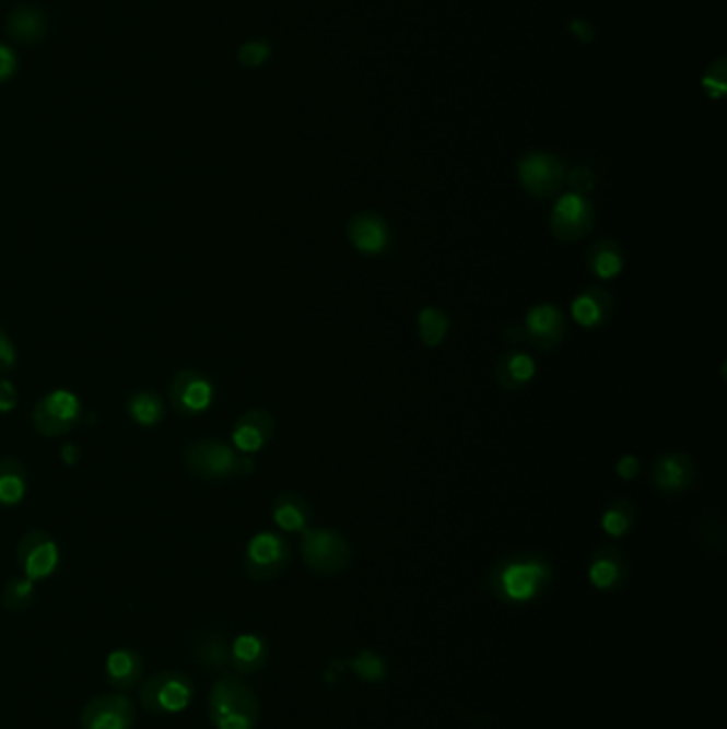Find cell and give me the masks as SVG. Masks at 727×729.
I'll list each match as a JSON object with an SVG mask.
<instances>
[{
	"instance_id": "obj_26",
	"label": "cell",
	"mask_w": 727,
	"mask_h": 729,
	"mask_svg": "<svg viewBox=\"0 0 727 729\" xmlns=\"http://www.w3.org/2000/svg\"><path fill=\"white\" fill-rule=\"evenodd\" d=\"M28 470L17 457H0V506L13 508L24 502Z\"/></svg>"
},
{
	"instance_id": "obj_13",
	"label": "cell",
	"mask_w": 727,
	"mask_h": 729,
	"mask_svg": "<svg viewBox=\"0 0 727 729\" xmlns=\"http://www.w3.org/2000/svg\"><path fill=\"white\" fill-rule=\"evenodd\" d=\"M520 325L525 329V342L544 352L555 350L567 333L565 314L555 303H538L529 307Z\"/></svg>"
},
{
	"instance_id": "obj_30",
	"label": "cell",
	"mask_w": 727,
	"mask_h": 729,
	"mask_svg": "<svg viewBox=\"0 0 727 729\" xmlns=\"http://www.w3.org/2000/svg\"><path fill=\"white\" fill-rule=\"evenodd\" d=\"M35 598H37L35 583L31 578H26V576H13V578H9L4 583V587H2V593H0L2 608L7 612H11V614L28 610L35 603Z\"/></svg>"
},
{
	"instance_id": "obj_6",
	"label": "cell",
	"mask_w": 727,
	"mask_h": 729,
	"mask_svg": "<svg viewBox=\"0 0 727 729\" xmlns=\"http://www.w3.org/2000/svg\"><path fill=\"white\" fill-rule=\"evenodd\" d=\"M84 405L80 397L67 388H56L44 395L31 414L33 427L45 437H60L78 427Z\"/></svg>"
},
{
	"instance_id": "obj_34",
	"label": "cell",
	"mask_w": 727,
	"mask_h": 729,
	"mask_svg": "<svg viewBox=\"0 0 727 729\" xmlns=\"http://www.w3.org/2000/svg\"><path fill=\"white\" fill-rule=\"evenodd\" d=\"M565 184L570 186V192L587 197L596 188V173L587 165H576L570 173H565Z\"/></svg>"
},
{
	"instance_id": "obj_2",
	"label": "cell",
	"mask_w": 727,
	"mask_h": 729,
	"mask_svg": "<svg viewBox=\"0 0 727 729\" xmlns=\"http://www.w3.org/2000/svg\"><path fill=\"white\" fill-rule=\"evenodd\" d=\"M184 468L199 480L224 482L233 475H248L255 472V461L250 455L237 452L233 446L220 437L192 439L184 446Z\"/></svg>"
},
{
	"instance_id": "obj_18",
	"label": "cell",
	"mask_w": 727,
	"mask_h": 729,
	"mask_svg": "<svg viewBox=\"0 0 727 729\" xmlns=\"http://www.w3.org/2000/svg\"><path fill=\"white\" fill-rule=\"evenodd\" d=\"M617 309V301L612 297L610 291L601 289V286H589L583 293H578L572 305H570V314L574 318V322L581 329L587 331H596L601 329L610 322L612 314Z\"/></svg>"
},
{
	"instance_id": "obj_28",
	"label": "cell",
	"mask_w": 727,
	"mask_h": 729,
	"mask_svg": "<svg viewBox=\"0 0 727 729\" xmlns=\"http://www.w3.org/2000/svg\"><path fill=\"white\" fill-rule=\"evenodd\" d=\"M636 525V508L630 499H614L610 502L606 508H603V515H601V529L603 533H608L610 538L619 540V538H625L632 527Z\"/></svg>"
},
{
	"instance_id": "obj_3",
	"label": "cell",
	"mask_w": 727,
	"mask_h": 729,
	"mask_svg": "<svg viewBox=\"0 0 727 729\" xmlns=\"http://www.w3.org/2000/svg\"><path fill=\"white\" fill-rule=\"evenodd\" d=\"M208 713L215 729H257L262 708L253 686L239 677H222L210 691Z\"/></svg>"
},
{
	"instance_id": "obj_11",
	"label": "cell",
	"mask_w": 727,
	"mask_h": 729,
	"mask_svg": "<svg viewBox=\"0 0 727 729\" xmlns=\"http://www.w3.org/2000/svg\"><path fill=\"white\" fill-rule=\"evenodd\" d=\"M167 395L179 416H201L212 408L215 388L206 374L197 369H181L173 376Z\"/></svg>"
},
{
	"instance_id": "obj_16",
	"label": "cell",
	"mask_w": 727,
	"mask_h": 729,
	"mask_svg": "<svg viewBox=\"0 0 727 729\" xmlns=\"http://www.w3.org/2000/svg\"><path fill=\"white\" fill-rule=\"evenodd\" d=\"M275 435V419L269 410L253 408L246 410L233 425L231 439L233 448L242 455L260 452Z\"/></svg>"
},
{
	"instance_id": "obj_22",
	"label": "cell",
	"mask_w": 727,
	"mask_h": 729,
	"mask_svg": "<svg viewBox=\"0 0 727 729\" xmlns=\"http://www.w3.org/2000/svg\"><path fill=\"white\" fill-rule=\"evenodd\" d=\"M271 516L278 529H282L284 533H303L309 527L312 508L309 502L300 493L284 491L273 499Z\"/></svg>"
},
{
	"instance_id": "obj_5",
	"label": "cell",
	"mask_w": 727,
	"mask_h": 729,
	"mask_svg": "<svg viewBox=\"0 0 727 729\" xmlns=\"http://www.w3.org/2000/svg\"><path fill=\"white\" fill-rule=\"evenodd\" d=\"M301 555L305 565L320 576H336L352 561V549L342 531L331 527H307L301 533Z\"/></svg>"
},
{
	"instance_id": "obj_40",
	"label": "cell",
	"mask_w": 727,
	"mask_h": 729,
	"mask_svg": "<svg viewBox=\"0 0 727 729\" xmlns=\"http://www.w3.org/2000/svg\"><path fill=\"white\" fill-rule=\"evenodd\" d=\"M504 340L511 343V345H518V343L525 342V329H523V325L518 322V325L506 327L504 329Z\"/></svg>"
},
{
	"instance_id": "obj_14",
	"label": "cell",
	"mask_w": 727,
	"mask_h": 729,
	"mask_svg": "<svg viewBox=\"0 0 727 729\" xmlns=\"http://www.w3.org/2000/svg\"><path fill=\"white\" fill-rule=\"evenodd\" d=\"M697 466L687 452H664L650 466V482L664 495H681L695 482Z\"/></svg>"
},
{
	"instance_id": "obj_7",
	"label": "cell",
	"mask_w": 727,
	"mask_h": 729,
	"mask_svg": "<svg viewBox=\"0 0 727 729\" xmlns=\"http://www.w3.org/2000/svg\"><path fill=\"white\" fill-rule=\"evenodd\" d=\"M291 544L275 531H260L250 538L244 551V572L258 583L275 580L291 565Z\"/></svg>"
},
{
	"instance_id": "obj_19",
	"label": "cell",
	"mask_w": 727,
	"mask_h": 729,
	"mask_svg": "<svg viewBox=\"0 0 727 729\" xmlns=\"http://www.w3.org/2000/svg\"><path fill=\"white\" fill-rule=\"evenodd\" d=\"M536 376H538L536 358L525 350L511 348L497 358L495 380L504 390L516 392V390L527 387Z\"/></svg>"
},
{
	"instance_id": "obj_15",
	"label": "cell",
	"mask_w": 727,
	"mask_h": 729,
	"mask_svg": "<svg viewBox=\"0 0 727 729\" xmlns=\"http://www.w3.org/2000/svg\"><path fill=\"white\" fill-rule=\"evenodd\" d=\"M587 578L603 593L621 591L630 580V558L619 546L601 544L589 558Z\"/></svg>"
},
{
	"instance_id": "obj_39",
	"label": "cell",
	"mask_w": 727,
	"mask_h": 729,
	"mask_svg": "<svg viewBox=\"0 0 727 729\" xmlns=\"http://www.w3.org/2000/svg\"><path fill=\"white\" fill-rule=\"evenodd\" d=\"M15 405H17V388L13 387V383L0 378V414L15 410Z\"/></svg>"
},
{
	"instance_id": "obj_32",
	"label": "cell",
	"mask_w": 727,
	"mask_h": 729,
	"mask_svg": "<svg viewBox=\"0 0 727 729\" xmlns=\"http://www.w3.org/2000/svg\"><path fill=\"white\" fill-rule=\"evenodd\" d=\"M702 87L708 98L722 101L727 92V60L717 58L715 62L708 64L704 78H702Z\"/></svg>"
},
{
	"instance_id": "obj_4",
	"label": "cell",
	"mask_w": 727,
	"mask_h": 729,
	"mask_svg": "<svg viewBox=\"0 0 727 729\" xmlns=\"http://www.w3.org/2000/svg\"><path fill=\"white\" fill-rule=\"evenodd\" d=\"M195 697V685L179 670H163L139 685V702L145 713L159 717L181 715Z\"/></svg>"
},
{
	"instance_id": "obj_23",
	"label": "cell",
	"mask_w": 727,
	"mask_h": 729,
	"mask_svg": "<svg viewBox=\"0 0 727 729\" xmlns=\"http://www.w3.org/2000/svg\"><path fill=\"white\" fill-rule=\"evenodd\" d=\"M190 652L201 670L215 674L228 666L231 643L220 630H201L192 640Z\"/></svg>"
},
{
	"instance_id": "obj_10",
	"label": "cell",
	"mask_w": 727,
	"mask_h": 729,
	"mask_svg": "<svg viewBox=\"0 0 727 729\" xmlns=\"http://www.w3.org/2000/svg\"><path fill=\"white\" fill-rule=\"evenodd\" d=\"M17 565L33 583L51 578L60 565L58 542L44 529L26 531L17 542Z\"/></svg>"
},
{
	"instance_id": "obj_17",
	"label": "cell",
	"mask_w": 727,
	"mask_h": 729,
	"mask_svg": "<svg viewBox=\"0 0 727 729\" xmlns=\"http://www.w3.org/2000/svg\"><path fill=\"white\" fill-rule=\"evenodd\" d=\"M348 242L361 255L376 257L390 246V226L385 217L376 212H359L348 220L345 228Z\"/></svg>"
},
{
	"instance_id": "obj_29",
	"label": "cell",
	"mask_w": 727,
	"mask_h": 729,
	"mask_svg": "<svg viewBox=\"0 0 727 729\" xmlns=\"http://www.w3.org/2000/svg\"><path fill=\"white\" fill-rule=\"evenodd\" d=\"M417 327H419V338H421L423 345L437 348V345L444 343L446 336H448L450 318H448V314L442 307L427 305V307H423L419 311Z\"/></svg>"
},
{
	"instance_id": "obj_38",
	"label": "cell",
	"mask_w": 727,
	"mask_h": 729,
	"mask_svg": "<svg viewBox=\"0 0 727 729\" xmlns=\"http://www.w3.org/2000/svg\"><path fill=\"white\" fill-rule=\"evenodd\" d=\"M641 459H638L636 455H623V457L617 461V473H619V478H623V480H634V478L641 473Z\"/></svg>"
},
{
	"instance_id": "obj_12",
	"label": "cell",
	"mask_w": 727,
	"mask_h": 729,
	"mask_svg": "<svg viewBox=\"0 0 727 729\" xmlns=\"http://www.w3.org/2000/svg\"><path fill=\"white\" fill-rule=\"evenodd\" d=\"M137 724V708L122 693L92 697L80 715L82 729H132Z\"/></svg>"
},
{
	"instance_id": "obj_9",
	"label": "cell",
	"mask_w": 727,
	"mask_h": 729,
	"mask_svg": "<svg viewBox=\"0 0 727 729\" xmlns=\"http://www.w3.org/2000/svg\"><path fill=\"white\" fill-rule=\"evenodd\" d=\"M551 233L561 244H574L585 239L596 224V210L589 197L565 192L561 195L551 212Z\"/></svg>"
},
{
	"instance_id": "obj_24",
	"label": "cell",
	"mask_w": 727,
	"mask_h": 729,
	"mask_svg": "<svg viewBox=\"0 0 727 729\" xmlns=\"http://www.w3.org/2000/svg\"><path fill=\"white\" fill-rule=\"evenodd\" d=\"M7 33L15 44H39L47 33V17L37 7H17L9 13Z\"/></svg>"
},
{
	"instance_id": "obj_25",
	"label": "cell",
	"mask_w": 727,
	"mask_h": 729,
	"mask_svg": "<svg viewBox=\"0 0 727 729\" xmlns=\"http://www.w3.org/2000/svg\"><path fill=\"white\" fill-rule=\"evenodd\" d=\"M587 269L601 280H617L625 271V252L614 239H598L587 250Z\"/></svg>"
},
{
	"instance_id": "obj_20",
	"label": "cell",
	"mask_w": 727,
	"mask_h": 729,
	"mask_svg": "<svg viewBox=\"0 0 727 729\" xmlns=\"http://www.w3.org/2000/svg\"><path fill=\"white\" fill-rule=\"evenodd\" d=\"M105 679L118 691H129L143 679V657L134 648H116L105 659Z\"/></svg>"
},
{
	"instance_id": "obj_41",
	"label": "cell",
	"mask_w": 727,
	"mask_h": 729,
	"mask_svg": "<svg viewBox=\"0 0 727 729\" xmlns=\"http://www.w3.org/2000/svg\"><path fill=\"white\" fill-rule=\"evenodd\" d=\"M62 459H65V463H67L69 468H73V466L78 463V459H80V452H78V448H75V446H71V444H67V446L62 448Z\"/></svg>"
},
{
	"instance_id": "obj_35",
	"label": "cell",
	"mask_w": 727,
	"mask_h": 729,
	"mask_svg": "<svg viewBox=\"0 0 727 729\" xmlns=\"http://www.w3.org/2000/svg\"><path fill=\"white\" fill-rule=\"evenodd\" d=\"M17 354H15V345L9 340V336L4 333V329L0 327V376L9 374L15 367Z\"/></svg>"
},
{
	"instance_id": "obj_36",
	"label": "cell",
	"mask_w": 727,
	"mask_h": 729,
	"mask_svg": "<svg viewBox=\"0 0 727 729\" xmlns=\"http://www.w3.org/2000/svg\"><path fill=\"white\" fill-rule=\"evenodd\" d=\"M17 73V54L9 45L0 44V84Z\"/></svg>"
},
{
	"instance_id": "obj_33",
	"label": "cell",
	"mask_w": 727,
	"mask_h": 729,
	"mask_svg": "<svg viewBox=\"0 0 727 729\" xmlns=\"http://www.w3.org/2000/svg\"><path fill=\"white\" fill-rule=\"evenodd\" d=\"M271 58V45L269 42H248L242 45L237 51V62L244 69H258Z\"/></svg>"
},
{
	"instance_id": "obj_37",
	"label": "cell",
	"mask_w": 727,
	"mask_h": 729,
	"mask_svg": "<svg viewBox=\"0 0 727 729\" xmlns=\"http://www.w3.org/2000/svg\"><path fill=\"white\" fill-rule=\"evenodd\" d=\"M570 33L581 42V44H594L596 42V28L591 26V22H587L585 17H574L567 24Z\"/></svg>"
},
{
	"instance_id": "obj_8",
	"label": "cell",
	"mask_w": 727,
	"mask_h": 729,
	"mask_svg": "<svg viewBox=\"0 0 727 729\" xmlns=\"http://www.w3.org/2000/svg\"><path fill=\"white\" fill-rule=\"evenodd\" d=\"M565 165L551 152H527L516 165L518 184L533 199H551L565 184Z\"/></svg>"
},
{
	"instance_id": "obj_21",
	"label": "cell",
	"mask_w": 727,
	"mask_h": 729,
	"mask_svg": "<svg viewBox=\"0 0 727 729\" xmlns=\"http://www.w3.org/2000/svg\"><path fill=\"white\" fill-rule=\"evenodd\" d=\"M269 663V644L257 634H242L231 643L228 666L242 674L253 677Z\"/></svg>"
},
{
	"instance_id": "obj_31",
	"label": "cell",
	"mask_w": 727,
	"mask_h": 729,
	"mask_svg": "<svg viewBox=\"0 0 727 729\" xmlns=\"http://www.w3.org/2000/svg\"><path fill=\"white\" fill-rule=\"evenodd\" d=\"M348 666L363 683L378 685V683H385L386 677H388V666H386L385 657L378 655L376 650H370V648H361L356 652V657H352L348 661Z\"/></svg>"
},
{
	"instance_id": "obj_1",
	"label": "cell",
	"mask_w": 727,
	"mask_h": 729,
	"mask_svg": "<svg viewBox=\"0 0 727 729\" xmlns=\"http://www.w3.org/2000/svg\"><path fill=\"white\" fill-rule=\"evenodd\" d=\"M553 563L540 553L520 551L497 558L486 574V591L506 605H527L540 600L553 585Z\"/></svg>"
},
{
	"instance_id": "obj_27",
	"label": "cell",
	"mask_w": 727,
	"mask_h": 729,
	"mask_svg": "<svg viewBox=\"0 0 727 729\" xmlns=\"http://www.w3.org/2000/svg\"><path fill=\"white\" fill-rule=\"evenodd\" d=\"M125 408H127L130 421L134 425H139V427H145V430L156 427L165 419V403H163V399L156 392L145 390V388L130 392Z\"/></svg>"
}]
</instances>
